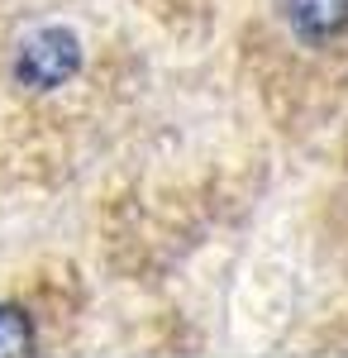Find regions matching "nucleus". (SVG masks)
Returning a JSON list of instances; mask_svg holds the SVG:
<instances>
[{
  "label": "nucleus",
  "mask_w": 348,
  "mask_h": 358,
  "mask_svg": "<svg viewBox=\"0 0 348 358\" xmlns=\"http://www.w3.org/2000/svg\"><path fill=\"white\" fill-rule=\"evenodd\" d=\"M77 62H81L77 34L62 29V24H48V29H34L24 38V48L15 57V77L29 91H57V86L77 72Z\"/></svg>",
  "instance_id": "nucleus-1"
},
{
  "label": "nucleus",
  "mask_w": 348,
  "mask_h": 358,
  "mask_svg": "<svg viewBox=\"0 0 348 358\" xmlns=\"http://www.w3.org/2000/svg\"><path fill=\"white\" fill-rule=\"evenodd\" d=\"M287 20H291L296 38L329 43L348 29V0H287Z\"/></svg>",
  "instance_id": "nucleus-2"
},
{
  "label": "nucleus",
  "mask_w": 348,
  "mask_h": 358,
  "mask_svg": "<svg viewBox=\"0 0 348 358\" xmlns=\"http://www.w3.org/2000/svg\"><path fill=\"white\" fill-rule=\"evenodd\" d=\"M34 349V325L20 306H0V354H29Z\"/></svg>",
  "instance_id": "nucleus-3"
}]
</instances>
